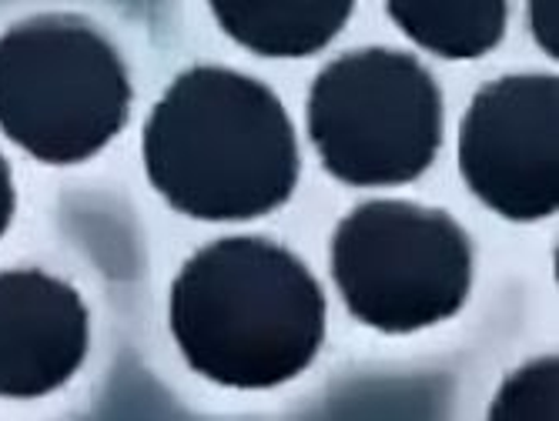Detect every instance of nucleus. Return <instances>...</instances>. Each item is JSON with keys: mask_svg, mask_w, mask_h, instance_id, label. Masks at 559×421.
Wrapping results in <instances>:
<instances>
[{"mask_svg": "<svg viewBox=\"0 0 559 421\" xmlns=\"http://www.w3.org/2000/svg\"><path fill=\"white\" fill-rule=\"evenodd\" d=\"M14 207H17V194H14L11 165H8V157L0 154V238H4V231L14 218Z\"/></svg>", "mask_w": 559, "mask_h": 421, "instance_id": "obj_11", "label": "nucleus"}, {"mask_svg": "<svg viewBox=\"0 0 559 421\" xmlns=\"http://www.w3.org/2000/svg\"><path fill=\"white\" fill-rule=\"evenodd\" d=\"M168 311L194 372L241 392L292 382L325 341L319 281L265 238H222L194 251L171 285Z\"/></svg>", "mask_w": 559, "mask_h": 421, "instance_id": "obj_2", "label": "nucleus"}, {"mask_svg": "<svg viewBox=\"0 0 559 421\" xmlns=\"http://www.w3.org/2000/svg\"><path fill=\"white\" fill-rule=\"evenodd\" d=\"M332 281L355 322L413 335L466 304L473 241L439 207L366 201L332 234Z\"/></svg>", "mask_w": 559, "mask_h": 421, "instance_id": "obj_5", "label": "nucleus"}, {"mask_svg": "<svg viewBox=\"0 0 559 421\" xmlns=\"http://www.w3.org/2000/svg\"><path fill=\"white\" fill-rule=\"evenodd\" d=\"M385 14L419 47L452 61L489 55L506 34L502 0H392Z\"/></svg>", "mask_w": 559, "mask_h": 421, "instance_id": "obj_9", "label": "nucleus"}, {"mask_svg": "<svg viewBox=\"0 0 559 421\" xmlns=\"http://www.w3.org/2000/svg\"><path fill=\"white\" fill-rule=\"evenodd\" d=\"M91 318L78 288L37 268L0 272V398H40L78 375Z\"/></svg>", "mask_w": 559, "mask_h": 421, "instance_id": "obj_7", "label": "nucleus"}, {"mask_svg": "<svg viewBox=\"0 0 559 421\" xmlns=\"http://www.w3.org/2000/svg\"><path fill=\"white\" fill-rule=\"evenodd\" d=\"M128 111V68L84 17L37 14L0 34V131L34 161H87L121 134Z\"/></svg>", "mask_w": 559, "mask_h": 421, "instance_id": "obj_3", "label": "nucleus"}, {"mask_svg": "<svg viewBox=\"0 0 559 421\" xmlns=\"http://www.w3.org/2000/svg\"><path fill=\"white\" fill-rule=\"evenodd\" d=\"M559 361L539 358L506 378L489 405V421H556Z\"/></svg>", "mask_w": 559, "mask_h": 421, "instance_id": "obj_10", "label": "nucleus"}, {"mask_svg": "<svg viewBox=\"0 0 559 421\" xmlns=\"http://www.w3.org/2000/svg\"><path fill=\"white\" fill-rule=\"evenodd\" d=\"M460 175L486 207L510 221H539L556 215V74H510L476 91L460 124Z\"/></svg>", "mask_w": 559, "mask_h": 421, "instance_id": "obj_6", "label": "nucleus"}, {"mask_svg": "<svg viewBox=\"0 0 559 421\" xmlns=\"http://www.w3.org/2000/svg\"><path fill=\"white\" fill-rule=\"evenodd\" d=\"M305 115L322 168L355 188L409 184L442 144V91L405 50L366 47L325 64Z\"/></svg>", "mask_w": 559, "mask_h": 421, "instance_id": "obj_4", "label": "nucleus"}, {"mask_svg": "<svg viewBox=\"0 0 559 421\" xmlns=\"http://www.w3.org/2000/svg\"><path fill=\"white\" fill-rule=\"evenodd\" d=\"M144 171L158 194L198 221H251L298 184V144L278 94L231 68L181 71L151 108Z\"/></svg>", "mask_w": 559, "mask_h": 421, "instance_id": "obj_1", "label": "nucleus"}, {"mask_svg": "<svg viewBox=\"0 0 559 421\" xmlns=\"http://www.w3.org/2000/svg\"><path fill=\"white\" fill-rule=\"evenodd\" d=\"M212 11L231 40L262 58L319 55L352 17L348 0H215Z\"/></svg>", "mask_w": 559, "mask_h": 421, "instance_id": "obj_8", "label": "nucleus"}]
</instances>
